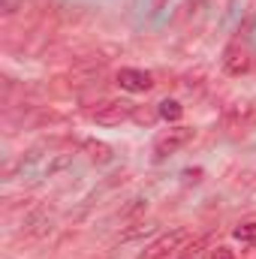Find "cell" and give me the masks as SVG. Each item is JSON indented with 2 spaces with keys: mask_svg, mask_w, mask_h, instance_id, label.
I'll list each match as a JSON object with an SVG mask.
<instances>
[{
  "mask_svg": "<svg viewBox=\"0 0 256 259\" xmlns=\"http://www.w3.org/2000/svg\"><path fill=\"white\" fill-rule=\"evenodd\" d=\"M193 136H196L193 127H172V130H166V133H160L154 139V157L166 160L169 154H178L181 148H187L193 142Z\"/></svg>",
  "mask_w": 256,
  "mask_h": 259,
  "instance_id": "6da1fadb",
  "label": "cell"
},
{
  "mask_svg": "<svg viewBox=\"0 0 256 259\" xmlns=\"http://www.w3.org/2000/svg\"><path fill=\"white\" fill-rule=\"evenodd\" d=\"M133 103L130 100H103L97 103V109H91V118L100 124V127H118L121 121L133 118Z\"/></svg>",
  "mask_w": 256,
  "mask_h": 259,
  "instance_id": "7a4b0ae2",
  "label": "cell"
},
{
  "mask_svg": "<svg viewBox=\"0 0 256 259\" xmlns=\"http://www.w3.org/2000/svg\"><path fill=\"white\" fill-rule=\"evenodd\" d=\"M190 241V229H184V226H178V229H172V232H166L163 238H157L151 247H148V253L145 259H166L169 253H175L178 247H184Z\"/></svg>",
  "mask_w": 256,
  "mask_h": 259,
  "instance_id": "3957f363",
  "label": "cell"
},
{
  "mask_svg": "<svg viewBox=\"0 0 256 259\" xmlns=\"http://www.w3.org/2000/svg\"><path fill=\"white\" fill-rule=\"evenodd\" d=\"M118 84H121L124 91H130V94H145V91L154 88V75L145 72V69L124 66V69H118Z\"/></svg>",
  "mask_w": 256,
  "mask_h": 259,
  "instance_id": "277c9868",
  "label": "cell"
},
{
  "mask_svg": "<svg viewBox=\"0 0 256 259\" xmlns=\"http://www.w3.org/2000/svg\"><path fill=\"white\" fill-rule=\"evenodd\" d=\"M220 64H223V72H229V75H244L250 69V52L241 42H232L223 52V61Z\"/></svg>",
  "mask_w": 256,
  "mask_h": 259,
  "instance_id": "5b68a950",
  "label": "cell"
},
{
  "mask_svg": "<svg viewBox=\"0 0 256 259\" xmlns=\"http://www.w3.org/2000/svg\"><path fill=\"white\" fill-rule=\"evenodd\" d=\"M81 148H84V154H88L94 163H109V160H112V148H109L106 142L88 139V142H81Z\"/></svg>",
  "mask_w": 256,
  "mask_h": 259,
  "instance_id": "8992f818",
  "label": "cell"
},
{
  "mask_svg": "<svg viewBox=\"0 0 256 259\" xmlns=\"http://www.w3.org/2000/svg\"><path fill=\"white\" fill-rule=\"evenodd\" d=\"M157 109H160V118H163V121H169V124L181 121V115H184V106H181L178 100H163Z\"/></svg>",
  "mask_w": 256,
  "mask_h": 259,
  "instance_id": "52a82bcc",
  "label": "cell"
},
{
  "mask_svg": "<svg viewBox=\"0 0 256 259\" xmlns=\"http://www.w3.org/2000/svg\"><path fill=\"white\" fill-rule=\"evenodd\" d=\"M157 118H160V109H148V106H136L133 109V121L142 124V127H151Z\"/></svg>",
  "mask_w": 256,
  "mask_h": 259,
  "instance_id": "ba28073f",
  "label": "cell"
},
{
  "mask_svg": "<svg viewBox=\"0 0 256 259\" xmlns=\"http://www.w3.org/2000/svg\"><path fill=\"white\" fill-rule=\"evenodd\" d=\"M148 232H154V226L151 223H136L133 229H127V232H121L115 241H130V238H139V235H148Z\"/></svg>",
  "mask_w": 256,
  "mask_h": 259,
  "instance_id": "9c48e42d",
  "label": "cell"
},
{
  "mask_svg": "<svg viewBox=\"0 0 256 259\" xmlns=\"http://www.w3.org/2000/svg\"><path fill=\"white\" fill-rule=\"evenodd\" d=\"M235 238H238V241L253 244V241H256V223H241V226L235 229Z\"/></svg>",
  "mask_w": 256,
  "mask_h": 259,
  "instance_id": "30bf717a",
  "label": "cell"
},
{
  "mask_svg": "<svg viewBox=\"0 0 256 259\" xmlns=\"http://www.w3.org/2000/svg\"><path fill=\"white\" fill-rule=\"evenodd\" d=\"M148 208V199H133L124 211H118V217H133V214H139V211H145Z\"/></svg>",
  "mask_w": 256,
  "mask_h": 259,
  "instance_id": "8fae6325",
  "label": "cell"
},
{
  "mask_svg": "<svg viewBox=\"0 0 256 259\" xmlns=\"http://www.w3.org/2000/svg\"><path fill=\"white\" fill-rule=\"evenodd\" d=\"M69 163H72V154H61L58 160H52V163H49V169H46V172H49V175H58V172L66 169Z\"/></svg>",
  "mask_w": 256,
  "mask_h": 259,
  "instance_id": "7c38bea8",
  "label": "cell"
},
{
  "mask_svg": "<svg viewBox=\"0 0 256 259\" xmlns=\"http://www.w3.org/2000/svg\"><path fill=\"white\" fill-rule=\"evenodd\" d=\"M208 259H235V253H232L229 247H223V244H220V247H214V250H211V256H208Z\"/></svg>",
  "mask_w": 256,
  "mask_h": 259,
  "instance_id": "4fadbf2b",
  "label": "cell"
},
{
  "mask_svg": "<svg viewBox=\"0 0 256 259\" xmlns=\"http://www.w3.org/2000/svg\"><path fill=\"white\" fill-rule=\"evenodd\" d=\"M181 259H193V253H184V256H181Z\"/></svg>",
  "mask_w": 256,
  "mask_h": 259,
  "instance_id": "5bb4252c",
  "label": "cell"
}]
</instances>
